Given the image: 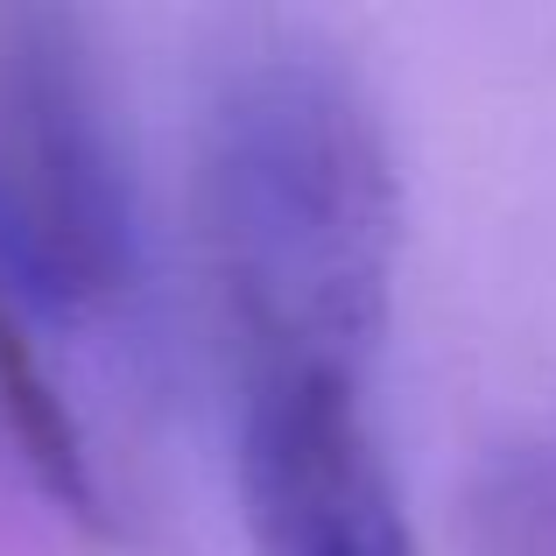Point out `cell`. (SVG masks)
I'll use <instances>...</instances> for the list:
<instances>
[{"mask_svg": "<svg viewBox=\"0 0 556 556\" xmlns=\"http://www.w3.org/2000/svg\"><path fill=\"white\" fill-rule=\"evenodd\" d=\"M190 198L232 374H374L402 268V169L353 64L311 42L226 56L198 106Z\"/></svg>", "mask_w": 556, "mask_h": 556, "instance_id": "obj_1", "label": "cell"}, {"mask_svg": "<svg viewBox=\"0 0 556 556\" xmlns=\"http://www.w3.org/2000/svg\"><path fill=\"white\" fill-rule=\"evenodd\" d=\"M135 184L71 14L0 22V275L42 317H99L135 289Z\"/></svg>", "mask_w": 556, "mask_h": 556, "instance_id": "obj_2", "label": "cell"}, {"mask_svg": "<svg viewBox=\"0 0 556 556\" xmlns=\"http://www.w3.org/2000/svg\"><path fill=\"white\" fill-rule=\"evenodd\" d=\"M232 479L254 556H422L367 380L232 374Z\"/></svg>", "mask_w": 556, "mask_h": 556, "instance_id": "obj_3", "label": "cell"}, {"mask_svg": "<svg viewBox=\"0 0 556 556\" xmlns=\"http://www.w3.org/2000/svg\"><path fill=\"white\" fill-rule=\"evenodd\" d=\"M0 437L14 444L22 472L36 479V493L56 515H71L78 529H106V486H99L85 422L64 402V388L50 380V367H42V345L28 331V303L8 275H0Z\"/></svg>", "mask_w": 556, "mask_h": 556, "instance_id": "obj_4", "label": "cell"}]
</instances>
